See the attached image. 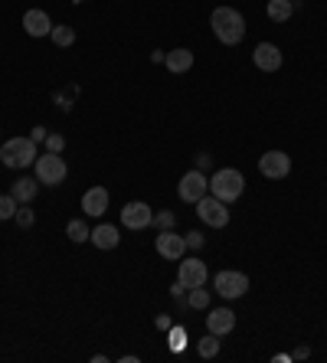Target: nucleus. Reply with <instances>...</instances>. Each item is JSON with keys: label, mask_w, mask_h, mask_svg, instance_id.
Segmentation results:
<instances>
[{"label": "nucleus", "mask_w": 327, "mask_h": 363, "mask_svg": "<svg viewBox=\"0 0 327 363\" xmlns=\"http://www.w3.org/2000/svg\"><path fill=\"white\" fill-rule=\"evenodd\" d=\"M13 220H17V226H20V230H30V226L37 223V213H33V203H20V206H17V216H13Z\"/></svg>", "instance_id": "nucleus-24"}, {"label": "nucleus", "mask_w": 327, "mask_h": 363, "mask_svg": "<svg viewBox=\"0 0 327 363\" xmlns=\"http://www.w3.org/2000/svg\"><path fill=\"white\" fill-rule=\"evenodd\" d=\"M33 173H37V180L43 187H59V183L69 177V167H65L63 154H53V151H43L33 164Z\"/></svg>", "instance_id": "nucleus-4"}, {"label": "nucleus", "mask_w": 327, "mask_h": 363, "mask_svg": "<svg viewBox=\"0 0 327 363\" xmlns=\"http://www.w3.org/2000/svg\"><path fill=\"white\" fill-rule=\"evenodd\" d=\"M43 183L33 180V177H20V180H13V187H10V193H13V200L17 203H33L37 200V193Z\"/></svg>", "instance_id": "nucleus-18"}, {"label": "nucleus", "mask_w": 327, "mask_h": 363, "mask_svg": "<svg viewBox=\"0 0 327 363\" xmlns=\"http://www.w3.org/2000/svg\"><path fill=\"white\" fill-rule=\"evenodd\" d=\"M243 190H245V177L236 171V167H223V171H216L213 177H210V193L219 197L223 203L239 200Z\"/></svg>", "instance_id": "nucleus-3"}, {"label": "nucleus", "mask_w": 327, "mask_h": 363, "mask_svg": "<svg viewBox=\"0 0 327 363\" xmlns=\"http://www.w3.org/2000/svg\"><path fill=\"white\" fill-rule=\"evenodd\" d=\"M37 141L33 138H7L0 144V161L4 167H13V171H23V167H33L37 164Z\"/></svg>", "instance_id": "nucleus-2"}, {"label": "nucleus", "mask_w": 327, "mask_h": 363, "mask_svg": "<svg viewBox=\"0 0 327 363\" xmlns=\"http://www.w3.org/2000/svg\"><path fill=\"white\" fill-rule=\"evenodd\" d=\"M236 327V311H229V308H210V315H206V331L216 337L229 334Z\"/></svg>", "instance_id": "nucleus-12"}, {"label": "nucleus", "mask_w": 327, "mask_h": 363, "mask_svg": "<svg viewBox=\"0 0 327 363\" xmlns=\"http://www.w3.org/2000/svg\"><path fill=\"white\" fill-rule=\"evenodd\" d=\"M265 13H269V20H275V23H285V20L295 13V4H291V0H269Z\"/></svg>", "instance_id": "nucleus-19"}, {"label": "nucleus", "mask_w": 327, "mask_h": 363, "mask_svg": "<svg viewBox=\"0 0 327 363\" xmlns=\"http://www.w3.org/2000/svg\"><path fill=\"white\" fill-rule=\"evenodd\" d=\"M184 301H187V308H193V311H210V291H206L203 285H200V288H187Z\"/></svg>", "instance_id": "nucleus-20"}, {"label": "nucleus", "mask_w": 327, "mask_h": 363, "mask_svg": "<svg viewBox=\"0 0 327 363\" xmlns=\"http://www.w3.org/2000/svg\"><path fill=\"white\" fill-rule=\"evenodd\" d=\"M213 288H216V295L219 298L233 301V298H243L245 291H249V275H245V272H233V268H226V272H216Z\"/></svg>", "instance_id": "nucleus-5"}, {"label": "nucleus", "mask_w": 327, "mask_h": 363, "mask_svg": "<svg viewBox=\"0 0 327 363\" xmlns=\"http://www.w3.org/2000/svg\"><path fill=\"white\" fill-rule=\"evenodd\" d=\"M53 27H56V23L49 20L46 10H27V13H23V29H27L33 39L49 37V33H53Z\"/></svg>", "instance_id": "nucleus-13"}, {"label": "nucleus", "mask_w": 327, "mask_h": 363, "mask_svg": "<svg viewBox=\"0 0 327 363\" xmlns=\"http://www.w3.org/2000/svg\"><path fill=\"white\" fill-rule=\"evenodd\" d=\"M49 39L56 43V46H72L75 43V29L72 27H65V23H59V27H53V33H49Z\"/></svg>", "instance_id": "nucleus-22"}, {"label": "nucleus", "mask_w": 327, "mask_h": 363, "mask_svg": "<svg viewBox=\"0 0 327 363\" xmlns=\"http://www.w3.org/2000/svg\"><path fill=\"white\" fill-rule=\"evenodd\" d=\"M259 173L269 180H281L291 173V157L285 151H265L259 157Z\"/></svg>", "instance_id": "nucleus-9"}, {"label": "nucleus", "mask_w": 327, "mask_h": 363, "mask_svg": "<svg viewBox=\"0 0 327 363\" xmlns=\"http://www.w3.org/2000/svg\"><path fill=\"white\" fill-rule=\"evenodd\" d=\"M82 210L85 216H105V210H108V190L105 187H89V190L82 193Z\"/></svg>", "instance_id": "nucleus-15"}, {"label": "nucleus", "mask_w": 327, "mask_h": 363, "mask_svg": "<svg viewBox=\"0 0 327 363\" xmlns=\"http://www.w3.org/2000/svg\"><path fill=\"white\" fill-rule=\"evenodd\" d=\"M291 4H301V0H291Z\"/></svg>", "instance_id": "nucleus-36"}, {"label": "nucleus", "mask_w": 327, "mask_h": 363, "mask_svg": "<svg viewBox=\"0 0 327 363\" xmlns=\"http://www.w3.org/2000/svg\"><path fill=\"white\" fill-rule=\"evenodd\" d=\"M72 95H75V88H69V95H59L56 92V105L63 108V112H69V108H72Z\"/></svg>", "instance_id": "nucleus-30"}, {"label": "nucleus", "mask_w": 327, "mask_h": 363, "mask_svg": "<svg viewBox=\"0 0 327 363\" xmlns=\"http://www.w3.org/2000/svg\"><path fill=\"white\" fill-rule=\"evenodd\" d=\"M164 66H167V72H174V76H180V72H190L193 69V53L184 46L170 49L167 56H164Z\"/></svg>", "instance_id": "nucleus-17"}, {"label": "nucleus", "mask_w": 327, "mask_h": 363, "mask_svg": "<svg viewBox=\"0 0 327 363\" xmlns=\"http://www.w3.org/2000/svg\"><path fill=\"white\" fill-rule=\"evenodd\" d=\"M17 206L20 203L13 200V193H4V197H0V220H13V216H17Z\"/></svg>", "instance_id": "nucleus-26"}, {"label": "nucleus", "mask_w": 327, "mask_h": 363, "mask_svg": "<svg viewBox=\"0 0 327 363\" xmlns=\"http://www.w3.org/2000/svg\"><path fill=\"white\" fill-rule=\"evenodd\" d=\"M46 151H53V154H63L65 151V138H63V134H46Z\"/></svg>", "instance_id": "nucleus-27"}, {"label": "nucleus", "mask_w": 327, "mask_h": 363, "mask_svg": "<svg viewBox=\"0 0 327 363\" xmlns=\"http://www.w3.org/2000/svg\"><path fill=\"white\" fill-rule=\"evenodd\" d=\"M170 295H174V298H184V295H187V288L180 285V282H174V285H170Z\"/></svg>", "instance_id": "nucleus-34"}, {"label": "nucleus", "mask_w": 327, "mask_h": 363, "mask_svg": "<svg viewBox=\"0 0 327 363\" xmlns=\"http://www.w3.org/2000/svg\"><path fill=\"white\" fill-rule=\"evenodd\" d=\"M196 167H200V171H206V167H210V154H196Z\"/></svg>", "instance_id": "nucleus-32"}, {"label": "nucleus", "mask_w": 327, "mask_h": 363, "mask_svg": "<svg viewBox=\"0 0 327 363\" xmlns=\"http://www.w3.org/2000/svg\"><path fill=\"white\" fill-rule=\"evenodd\" d=\"M196 216H200L206 226L223 230L226 223H229V203H223L219 197H213V193H206L203 200H196Z\"/></svg>", "instance_id": "nucleus-7"}, {"label": "nucleus", "mask_w": 327, "mask_h": 363, "mask_svg": "<svg viewBox=\"0 0 327 363\" xmlns=\"http://www.w3.org/2000/svg\"><path fill=\"white\" fill-rule=\"evenodd\" d=\"M118 242H122V232H118V226H112V223H102V226H95L92 230V246L95 249H118Z\"/></svg>", "instance_id": "nucleus-16"}, {"label": "nucleus", "mask_w": 327, "mask_h": 363, "mask_svg": "<svg viewBox=\"0 0 327 363\" xmlns=\"http://www.w3.org/2000/svg\"><path fill=\"white\" fill-rule=\"evenodd\" d=\"M150 226H158V232H160V230H174V226H177V216H174L170 210H160V213H154Z\"/></svg>", "instance_id": "nucleus-25"}, {"label": "nucleus", "mask_w": 327, "mask_h": 363, "mask_svg": "<svg viewBox=\"0 0 327 363\" xmlns=\"http://www.w3.org/2000/svg\"><path fill=\"white\" fill-rule=\"evenodd\" d=\"M154 249H158L164 258H170V262H180V258L187 256V239L177 236L174 230H160L158 239H154Z\"/></svg>", "instance_id": "nucleus-11"}, {"label": "nucleus", "mask_w": 327, "mask_h": 363, "mask_svg": "<svg viewBox=\"0 0 327 363\" xmlns=\"http://www.w3.org/2000/svg\"><path fill=\"white\" fill-rule=\"evenodd\" d=\"M170 347H174V350H184V327H174V331H170Z\"/></svg>", "instance_id": "nucleus-29"}, {"label": "nucleus", "mask_w": 327, "mask_h": 363, "mask_svg": "<svg viewBox=\"0 0 327 363\" xmlns=\"http://www.w3.org/2000/svg\"><path fill=\"white\" fill-rule=\"evenodd\" d=\"M154 327H158V331H170V327H174V321H170L167 315H158V317H154Z\"/></svg>", "instance_id": "nucleus-31"}, {"label": "nucleus", "mask_w": 327, "mask_h": 363, "mask_svg": "<svg viewBox=\"0 0 327 363\" xmlns=\"http://www.w3.org/2000/svg\"><path fill=\"white\" fill-rule=\"evenodd\" d=\"M184 239H187V249H203V242H206V239H203V232H196V230L187 232Z\"/></svg>", "instance_id": "nucleus-28"}, {"label": "nucleus", "mask_w": 327, "mask_h": 363, "mask_svg": "<svg viewBox=\"0 0 327 363\" xmlns=\"http://www.w3.org/2000/svg\"><path fill=\"white\" fill-rule=\"evenodd\" d=\"M308 357H311V350H308V347H298V350L291 354V360H308Z\"/></svg>", "instance_id": "nucleus-35"}, {"label": "nucleus", "mask_w": 327, "mask_h": 363, "mask_svg": "<svg viewBox=\"0 0 327 363\" xmlns=\"http://www.w3.org/2000/svg\"><path fill=\"white\" fill-rule=\"evenodd\" d=\"M252 59H255V66H259L262 72H278L281 69V49L275 46V43H259Z\"/></svg>", "instance_id": "nucleus-14"}, {"label": "nucleus", "mask_w": 327, "mask_h": 363, "mask_svg": "<svg viewBox=\"0 0 327 363\" xmlns=\"http://www.w3.org/2000/svg\"><path fill=\"white\" fill-rule=\"evenodd\" d=\"M206 278H210V268H206L203 258H180V268H177V282L184 288H200L206 285Z\"/></svg>", "instance_id": "nucleus-8"}, {"label": "nucleus", "mask_w": 327, "mask_h": 363, "mask_svg": "<svg viewBox=\"0 0 327 363\" xmlns=\"http://www.w3.org/2000/svg\"><path fill=\"white\" fill-rule=\"evenodd\" d=\"M65 236L72 242H85V239H92V230L85 226V220H72L69 226H65Z\"/></svg>", "instance_id": "nucleus-23"}, {"label": "nucleus", "mask_w": 327, "mask_h": 363, "mask_svg": "<svg viewBox=\"0 0 327 363\" xmlns=\"http://www.w3.org/2000/svg\"><path fill=\"white\" fill-rule=\"evenodd\" d=\"M196 354L203 357V360H213V357L219 354V341H216V334L206 331V337H200V344H196Z\"/></svg>", "instance_id": "nucleus-21"}, {"label": "nucleus", "mask_w": 327, "mask_h": 363, "mask_svg": "<svg viewBox=\"0 0 327 363\" xmlns=\"http://www.w3.org/2000/svg\"><path fill=\"white\" fill-rule=\"evenodd\" d=\"M46 134H49L46 128H33V134H30V138H33V141L39 144V141H46Z\"/></svg>", "instance_id": "nucleus-33"}, {"label": "nucleus", "mask_w": 327, "mask_h": 363, "mask_svg": "<svg viewBox=\"0 0 327 363\" xmlns=\"http://www.w3.org/2000/svg\"><path fill=\"white\" fill-rule=\"evenodd\" d=\"M210 27H213L216 39H219L223 46H236V43H243V37H245V17L236 7H216L213 13H210Z\"/></svg>", "instance_id": "nucleus-1"}, {"label": "nucleus", "mask_w": 327, "mask_h": 363, "mask_svg": "<svg viewBox=\"0 0 327 363\" xmlns=\"http://www.w3.org/2000/svg\"><path fill=\"white\" fill-rule=\"evenodd\" d=\"M206 193H210V177H206L200 167H193V171H187L184 177H180L177 197L184 203H193V206H196V200H203Z\"/></svg>", "instance_id": "nucleus-6"}, {"label": "nucleus", "mask_w": 327, "mask_h": 363, "mask_svg": "<svg viewBox=\"0 0 327 363\" xmlns=\"http://www.w3.org/2000/svg\"><path fill=\"white\" fill-rule=\"evenodd\" d=\"M150 220H154V210H150L144 200H131L124 203V210H122V226L124 230H148Z\"/></svg>", "instance_id": "nucleus-10"}]
</instances>
